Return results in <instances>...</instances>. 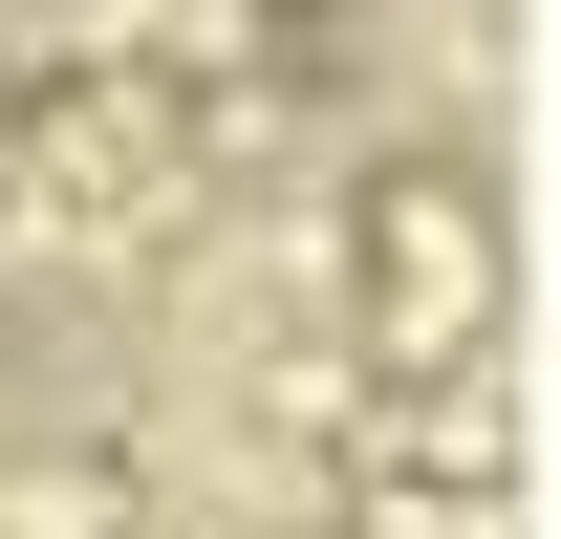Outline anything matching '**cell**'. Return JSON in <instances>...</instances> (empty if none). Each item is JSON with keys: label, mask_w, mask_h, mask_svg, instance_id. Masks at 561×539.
<instances>
[{"label": "cell", "mask_w": 561, "mask_h": 539, "mask_svg": "<svg viewBox=\"0 0 561 539\" xmlns=\"http://www.w3.org/2000/svg\"><path fill=\"white\" fill-rule=\"evenodd\" d=\"M324 539H540V496H518V432H496V410L367 432V454H346V496H324Z\"/></svg>", "instance_id": "cell-2"}, {"label": "cell", "mask_w": 561, "mask_h": 539, "mask_svg": "<svg viewBox=\"0 0 561 539\" xmlns=\"http://www.w3.org/2000/svg\"><path fill=\"white\" fill-rule=\"evenodd\" d=\"M324 345L367 367V410H454L518 324V216H496L476 151H367L346 216H324Z\"/></svg>", "instance_id": "cell-1"}]
</instances>
